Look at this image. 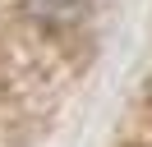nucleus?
I'll return each instance as SVG.
<instances>
[{"mask_svg":"<svg viewBox=\"0 0 152 147\" xmlns=\"http://www.w3.org/2000/svg\"><path fill=\"white\" fill-rule=\"evenodd\" d=\"M23 9H28L37 23H74L88 9V0H23Z\"/></svg>","mask_w":152,"mask_h":147,"instance_id":"nucleus-1","label":"nucleus"}]
</instances>
